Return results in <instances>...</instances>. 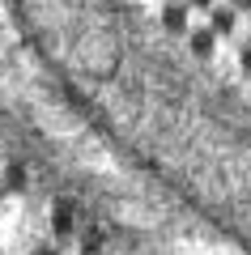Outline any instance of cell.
<instances>
[{"label": "cell", "instance_id": "8", "mask_svg": "<svg viewBox=\"0 0 251 255\" xmlns=\"http://www.w3.org/2000/svg\"><path fill=\"white\" fill-rule=\"evenodd\" d=\"M30 255H60V251H55V247H47V243H43V247H34V251H30Z\"/></svg>", "mask_w": 251, "mask_h": 255}, {"label": "cell", "instance_id": "11", "mask_svg": "<svg viewBox=\"0 0 251 255\" xmlns=\"http://www.w3.org/2000/svg\"><path fill=\"white\" fill-rule=\"evenodd\" d=\"M4 191H9V183H4V179H0V200H4Z\"/></svg>", "mask_w": 251, "mask_h": 255}, {"label": "cell", "instance_id": "2", "mask_svg": "<svg viewBox=\"0 0 251 255\" xmlns=\"http://www.w3.org/2000/svg\"><path fill=\"white\" fill-rule=\"evenodd\" d=\"M51 234L60 238V243H68V238L77 234V221H72V204L68 200H55V209H51Z\"/></svg>", "mask_w": 251, "mask_h": 255}, {"label": "cell", "instance_id": "6", "mask_svg": "<svg viewBox=\"0 0 251 255\" xmlns=\"http://www.w3.org/2000/svg\"><path fill=\"white\" fill-rule=\"evenodd\" d=\"M81 255H102V234H98V230H90V234H85V247H81Z\"/></svg>", "mask_w": 251, "mask_h": 255}, {"label": "cell", "instance_id": "3", "mask_svg": "<svg viewBox=\"0 0 251 255\" xmlns=\"http://www.w3.org/2000/svg\"><path fill=\"white\" fill-rule=\"evenodd\" d=\"M188 47L196 60H213L217 51V30H188Z\"/></svg>", "mask_w": 251, "mask_h": 255}, {"label": "cell", "instance_id": "1", "mask_svg": "<svg viewBox=\"0 0 251 255\" xmlns=\"http://www.w3.org/2000/svg\"><path fill=\"white\" fill-rule=\"evenodd\" d=\"M188 13H192V4H183V0H162V26H166V34H188Z\"/></svg>", "mask_w": 251, "mask_h": 255}, {"label": "cell", "instance_id": "7", "mask_svg": "<svg viewBox=\"0 0 251 255\" xmlns=\"http://www.w3.org/2000/svg\"><path fill=\"white\" fill-rule=\"evenodd\" d=\"M188 4H192V9H209V13L217 9V0H188Z\"/></svg>", "mask_w": 251, "mask_h": 255}, {"label": "cell", "instance_id": "10", "mask_svg": "<svg viewBox=\"0 0 251 255\" xmlns=\"http://www.w3.org/2000/svg\"><path fill=\"white\" fill-rule=\"evenodd\" d=\"M243 68H247V73H251V47H247V51H243Z\"/></svg>", "mask_w": 251, "mask_h": 255}, {"label": "cell", "instance_id": "4", "mask_svg": "<svg viewBox=\"0 0 251 255\" xmlns=\"http://www.w3.org/2000/svg\"><path fill=\"white\" fill-rule=\"evenodd\" d=\"M234 26H239V9H234V4H217V9H213V30L234 34Z\"/></svg>", "mask_w": 251, "mask_h": 255}, {"label": "cell", "instance_id": "9", "mask_svg": "<svg viewBox=\"0 0 251 255\" xmlns=\"http://www.w3.org/2000/svg\"><path fill=\"white\" fill-rule=\"evenodd\" d=\"M230 4H234L239 13H251V0H230Z\"/></svg>", "mask_w": 251, "mask_h": 255}, {"label": "cell", "instance_id": "5", "mask_svg": "<svg viewBox=\"0 0 251 255\" xmlns=\"http://www.w3.org/2000/svg\"><path fill=\"white\" fill-rule=\"evenodd\" d=\"M26 179H30L26 166H4V183H9V191H21V187H26Z\"/></svg>", "mask_w": 251, "mask_h": 255}]
</instances>
